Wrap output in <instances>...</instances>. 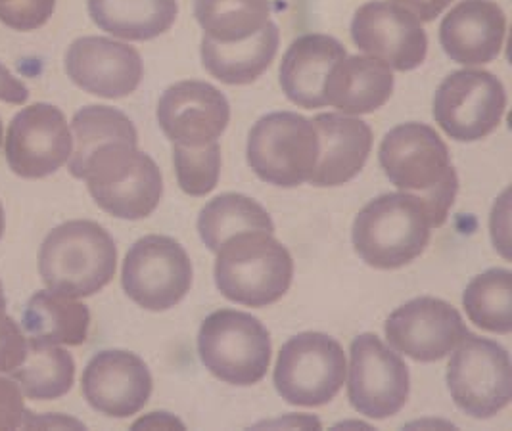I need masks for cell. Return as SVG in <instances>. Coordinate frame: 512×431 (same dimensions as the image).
<instances>
[{
    "instance_id": "1",
    "label": "cell",
    "mask_w": 512,
    "mask_h": 431,
    "mask_svg": "<svg viewBox=\"0 0 512 431\" xmlns=\"http://www.w3.org/2000/svg\"><path fill=\"white\" fill-rule=\"evenodd\" d=\"M378 159L394 186L422 200L432 228L442 227L459 192V177L442 137L424 123L397 125L382 140Z\"/></svg>"
},
{
    "instance_id": "2",
    "label": "cell",
    "mask_w": 512,
    "mask_h": 431,
    "mask_svg": "<svg viewBox=\"0 0 512 431\" xmlns=\"http://www.w3.org/2000/svg\"><path fill=\"white\" fill-rule=\"evenodd\" d=\"M133 142H108L96 148L75 171V179L87 182L94 202L108 215L140 221L150 217L162 202L160 167Z\"/></svg>"
},
{
    "instance_id": "3",
    "label": "cell",
    "mask_w": 512,
    "mask_h": 431,
    "mask_svg": "<svg viewBox=\"0 0 512 431\" xmlns=\"http://www.w3.org/2000/svg\"><path fill=\"white\" fill-rule=\"evenodd\" d=\"M432 221L422 200L394 192L374 198L353 221L357 255L374 269L394 271L413 263L428 248Z\"/></svg>"
},
{
    "instance_id": "4",
    "label": "cell",
    "mask_w": 512,
    "mask_h": 431,
    "mask_svg": "<svg viewBox=\"0 0 512 431\" xmlns=\"http://www.w3.org/2000/svg\"><path fill=\"white\" fill-rule=\"evenodd\" d=\"M116 267V242L94 221H68L50 230L39 250L43 282L50 290L75 299L106 288Z\"/></svg>"
},
{
    "instance_id": "5",
    "label": "cell",
    "mask_w": 512,
    "mask_h": 431,
    "mask_svg": "<svg viewBox=\"0 0 512 431\" xmlns=\"http://www.w3.org/2000/svg\"><path fill=\"white\" fill-rule=\"evenodd\" d=\"M294 261L269 232H242L229 238L215 261V284L229 301L269 307L292 286Z\"/></svg>"
},
{
    "instance_id": "6",
    "label": "cell",
    "mask_w": 512,
    "mask_h": 431,
    "mask_svg": "<svg viewBox=\"0 0 512 431\" xmlns=\"http://www.w3.org/2000/svg\"><path fill=\"white\" fill-rule=\"evenodd\" d=\"M271 351L267 328L248 313L221 309L200 326V361L225 384H259L271 366Z\"/></svg>"
},
{
    "instance_id": "7",
    "label": "cell",
    "mask_w": 512,
    "mask_h": 431,
    "mask_svg": "<svg viewBox=\"0 0 512 431\" xmlns=\"http://www.w3.org/2000/svg\"><path fill=\"white\" fill-rule=\"evenodd\" d=\"M248 165L257 177L279 188L309 182L319 159V135L311 119L275 112L257 121L248 137Z\"/></svg>"
},
{
    "instance_id": "8",
    "label": "cell",
    "mask_w": 512,
    "mask_h": 431,
    "mask_svg": "<svg viewBox=\"0 0 512 431\" xmlns=\"http://www.w3.org/2000/svg\"><path fill=\"white\" fill-rule=\"evenodd\" d=\"M344 347L321 332H305L286 341L275 366V387L294 407H323L346 382Z\"/></svg>"
},
{
    "instance_id": "9",
    "label": "cell",
    "mask_w": 512,
    "mask_h": 431,
    "mask_svg": "<svg viewBox=\"0 0 512 431\" xmlns=\"http://www.w3.org/2000/svg\"><path fill=\"white\" fill-rule=\"evenodd\" d=\"M447 366V387L459 409L486 420L511 405L512 364L497 341L468 334Z\"/></svg>"
},
{
    "instance_id": "10",
    "label": "cell",
    "mask_w": 512,
    "mask_h": 431,
    "mask_svg": "<svg viewBox=\"0 0 512 431\" xmlns=\"http://www.w3.org/2000/svg\"><path fill=\"white\" fill-rule=\"evenodd\" d=\"M121 286L129 299L146 311L173 309L192 286L190 257L169 236H144L125 255Z\"/></svg>"
},
{
    "instance_id": "11",
    "label": "cell",
    "mask_w": 512,
    "mask_h": 431,
    "mask_svg": "<svg viewBox=\"0 0 512 431\" xmlns=\"http://www.w3.org/2000/svg\"><path fill=\"white\" fill-rule=\"evenodd\" d=\"M507 110L503 83L484 69L447 75L434 96V119L447 137L476 142L491 135Z\"/></svg>"
},
{
    "instance_id": "12",
    "label": "cell",
    "mask_w": 512,
    "mask_h": 431,
    "mask_svg": "<svg viewBox=\"0 0 512 431\" xmlns=\"http://www.w3.org/2000/svg\"><path fill=\"white\" fill-rule=\"evenodd\" d=\"M350 357L351 407L374 420L396 416L409 399V366L374 334L351 341Z\"/></svg>"
},
{
    "instance_id": "13",
    "label": "cell",
    "mask_w": 512,
    "mask_h": 431,
    "mask_svg": "<svg viewBox=\"0 0 512 431\" xmlns=\"http://www.w3.org/2000/svg\"><path fill=\"white\" fill-rule=\"evenodd\" d=\"M73 137L66 115L52 104H31L16 115L6 135V161L22 179H45L70 159Z\"/></svg>"
},
{
    "instance_id": "14",
    "label": "cell",
    "mask_w": 512,
    "mask_h": 431,
    "mask_svg": "<svg viewBox=\"0 0 512 431\" xmlns=\"http://www.w3.org/2000/svg\"><path fill=\"white\" fill-rule=\"evenodd\" d=\"M390 345L417 363L447 357L470 334L461 313L438 297H417L386 320Z\"/></svg>"
},
{
    "instance_id": "15",
    "label": "cell",
    "mask_w": 512,
    "mask_h": 431,
    "mask_svg": "<svg viewBox=\"0 0 512 431\" xmlns=\"http://www.w3.org/2000/svg\"><path fill=\"white\" fill-rule=\"evenodd\" d=\"M351 39L359 50L396 71H413L428 54L422 23L392 2L363 4L351 22Z\"/></svg>"
},
{
    "instance_id": "16",
    "label": "cell",
    "mask_w": 512,
    "mask_h": 431,
    "mask_svg": "<svg viewBox=\"0 0 512 431\" xmlns=\"http://www.w3.org/2000/svg\"><path fill=\"white\" fill-rule=\"evenodd\" d=\"M158 123L173 144L202 148L219 142L231 121V106L223 92L204 81H181L163 92Z\"/></svg>"
},
{
    "instance_id": "17",
    "label": "cell",
    "mask_w": 512,
    "mask_h": 431,
    "mask_svg": "<svg viewBox=\"0 0 512 431\" xmlns=\"http://www.w3.org/2000/svg\"><path fill=\"white\" fill-rule=\"evenodd\" d=\"M83 395L96 412L129 418L146 407L152 395V374L139 355L108 349L96 353L83 372Z\"/></svg>"
},
{
    "instance_id": "18",
    "label": "cell",
    "mask_w": 512,
    "mask_h": 431,
    "mask_svg": "<svg viewBox=\"0 0 512 431\" xmlns=\"http://www.w3.org/2000/svg\"><path fill=\"white\" fill-rule=\"evenodd\" d=\"M71 81L100 98H125L139 89L144 66L139 50L108 37H81L66 54Z\"/></svg>"
},
{
    "instance_id": "19",
    "label": "cell",
    "mask_w": 512,
    "mask_h": 431,
    "mask_svg": "<svg viewBox=\"0 0 512 431\" xmlns=\"http://www.w3.org/2000/svg\"><path fill=\"white\" fill-rule=\"evenodd\" d=\"M505 35L507 16L493 0H461L440 25L443 52L463 66L493 62L503 50Z\"/></svg>"
},
{
    "instance_id": "20",
    "label": "cell",
    "mask_w": 512,
    "mask_h": 431,
    "mask_svg": "<svg viewBox=\"0 0 512 431\" xmlns=\"http://www.w3.org/2000/svg\"><path fill=\"white\" fill-rule=\"evenodd\" d=\"M311 121L319 135V159L309 182L326 188L353 181L371 156V127L346 114H319Z\"/></svg>"
},
{
    "instance_id": "21",
    "label": "cell",
    "mask_w": 512,
    "mask_h": 431,
    "mask_svg": "<svg viewBox=\"0 0 512 431\" xmlns=\"http://www.w3.org/2000/svg\"><path fill=\"white\" fill-rule=\"evenodd\" d=\"M346 46L334 37L311 33L296 39L280 64V87L286 98L305 110L325 108V83L330 69L346 58Z\"/></svg>"
},
{
    "instance_id": "22",
    "label": "cell",
    "mask_w": 512,
    "mask_h": 431,
    "mask_svg": "<svg viewBox=\"0 0 512 431\" xmlns=\"http://www.w3.org/2000/svg\"><path fill=\"white\" fill-rule=\"evenodd\" d=\"M394 92V73L371 56H346L330 69L325 83L326 106L346 115L373 114Z\"/></svg>"
},
{
    "instance_id": "23",
    "label": "cell",
    "mask_w": 512,
    "mask_h": 431,
    "mask_svg": "<svg viewBox=\"0 0 512 431\" xmlns=\"http://www.w3.org/2000/svg\"><path fill=\"white\" fill-rule=\"evenodd\" d=\"M280 31L277 23L269 22L257 35L242 43L221 45L202 39V64L211 77L225 85H250L273 64L279 52Z\"/></svg>"
},
{
    "instance_id": "24",
    "label": "cell",
    "mask_w": 512,
    "mask_h": 431,
    "mask_svg": "<svg viewBox=\"0 0 512 431\" xmlns=\"http://www.w3.org/2000/svg\"><path fill=\"white\" fill-rule=\"evenodd\" d=\"M29 341L41 345H81L89 336V307L60 292H37L22 317Z\"/></svg>"
},
{
    "instance_id": "25",
    "label": "cell",
    "mask_w": 512,
    "mask_h": 431,
    "mask_svg": "<svg viewBox=\"0 0 512 431\" xmlns=\"http://www.w3.org/2000/svg\"><path fill=\"white\" fill-rule=\"evenodd\" d=\"M93 22L125 41H152L167 33L179 14L177 0H89Z\"/></svg>"
},
{
    "instance_id": "26",
    "label": "cell",
    "mask_w": 512,
    "mask_h": 431,
    "mask_svg": "<svg viewBox=\"0 0 512 431\" xmlns=\"http://www.w3.org/2000/svg\"><path fill=\"white\" fill-rule=\"evenodd\" d=\"M198 232L208 250H217L242 232H275L267 209L244 194H221L200 211Z\"/></svg>"
},
{
    "instance_id": "27",
    "label": "cell",
    "mask_w": 512,
    "mask_h": 431,
    "mask_svg": "<svg viewBox=\"0 0 512 431\" xmlns=\"http://www.w3.org/2000/svg\"><path fill=\"white\" fill-rule=\"evenodd\" d=\"M196 22L204 37L221 45L252 39L271 22L269 0H196Z\"/></svg>"
},
{
    "instance_id": "28",
    "label": "cell",
    "mask_w": 512,
    "mask_h": 431,
    "mask_svg": "<svg viewBox=\"0 0 512 431\" xmlns=\"http://www.w3.org/2000/svg\"><path fill=\"white\" fill-rule=\"evenodd\" d=\"M22 393L35 401H54L70 393L75 363L66 349L27 341L24 363L12 372Z\"/></svg>"
},
{
    "instance_id": "29",
    "label": "cell",
    "mask_w": 512,
    "mask_h": 431,
    "mask_svg": "<svg viewBox=\"0 0 512 431\" xmlns=\"http://www.w3.org/2000/svg\"><path fill=\"white\" fill-rule=\"evenodd\" d=\"M468 318L486 332L511 334L512 273L509 269H489L470 280L463 295Z\"/></svg>"
},
{
    "instance_id": "30",
    "label": "cell",
    "mask_w": 512,
    "mask_h": 431,
    "mask_svg": "<svg viewBox=\"0 0 512 431\" xmlns=\"http://www.w3.org/2000/svg\"><path fill=\"white\" fill-rule=\"evenodd\" d=\"M71 131L75 140V150L70 156L71 177L96 148L108 142L139 144V133L133 121L123 112L108 106L81 108L77 114L73 115Z\"/></svg>"
},
{
    "instance_id": "31",
    "label": "cell",
    "mask_w": 512,
    "mask_h": 431,
    "mask_svg": "<svg viewBox=\"0 0 512 431\" xmlns=\"http://www.w3.org/2000/svg\"><path fill=\"white\" fill-rule=\"evenodd\" d=\"M173 163L177 182L185 194L192 198L208 196L215 190L221 175V146L219 142L202 148L173 144Z\"/></svg>"
},
{
    "instance_id": "32",
    "label": "cell",
    "mask_w": 512,
    "mask_h": 431,
    "mask_svg": "<svg viewBox=\"0 0 512 431\" xmlns=\"http://www.w3.org/2000/svg\"><path fill=\"white\" fill-rule=\"evenodd\" d=\"M56 0H6L0 2V22L16 31H35L54 14Z\"/></svg>"
},
{
    "instance_id": "33",
    "label": "cell",
    "mask_w": 512,
    "mask_h": 431,
    "mask_svg": "<svg viewBox=\"0 0 512 431\" xmlns=\"http://www.w3.org/2000/svg\"><path fill=\"white\" fill-rule=\"evenodd\" d=\"M27 355V340L14 318L0 317V372L12 374Z\"/></svg>"
},
{
    "instance_id": "34",
    "label": "cell",
    "mask_w": 512,
    "mask_h": 431,
    "mask_svg": "<svg viewBox=\"0 0 512 431\" xmlns=\"http://www.w3.org/2000/svg\"><path fill=\"white\" fill-rule=\"evenodd\" d=\"M24 393L14 380L0 378V430H18L24 426Z\"/></svg>"
},
{
    "instance_id": "35",
    "label": "cell",
    "mask_w": 512,
    "mask_h": 431,
    "mask_svg": "<svg viewBox=\"0 0 512 431\" xmlns=\"http://www.w3.org/2000/svg\"><path fill=\"white\" fill-rule=\"evenodd\" d=\"M453 0H392L399 8L415 16L420 23L434 22Z\"/></svg>"
},
{
    "instance_id": "36",
    "label": "cell",
    "mask_w": 512,
    "mask_h": 431,
    "mask_svg": "<svg viewBox=\"0 0 512 431\" xmlns=\"http://www.w3.org/2000/svg\"><path fill=\"white\" fill-rule=\"evenodd\" d=\"M29 91L20 79H16L6 66L0 64V100L6 104H25Z\"/></svg>"
},
{
    "instance_id": "37",
    "label": "cell",
    "mask_w": 512,
    "mask_h": 431,
    "mask_svg": "<svg viewBox=\"0 0 512 431\" xmlns=\"http://www.w3.org/2000/svg\"><path fill=\"white\" fill-rule=\"evenodd\" d=\"M6 311V297H4V290H2V284H0V317L4 315Z\"/></svg>"
},
{
    "instance_id": "38",
    "label": "cell",
    "mask_w": 512,
    "mask_h": 431,
    "mask_svg": "<svg viewBox=\"0 0 512 431\" xmlns=\"http://www.w3.org/2000/svg\"><path fill=\"white\" fill-rule=\"evenodd\" d=\"M4 227H6V219H4V207L0 204V238L4 234Z\"/></svg>"
},
{
    "instance_id": "39",
    "label": "cell",
    "mask_w": 512,
    "mask_h": 431,
    "mask_svg": "<svg viewBox=\"0 0 512 431\" xmlns=\"http://www.w3.org/2000/svg\"><path fill=\"white\" fill-rule=\"evenodd\" d=\"M0 144H2V123H0Z\"/></svg>"
},
{
    "instance_id": "40",
    "label": "cell",
    "mask_w": 512,
    "mask_h": 431,
    "mask_svg": "<svg viewBox=\"0 0 512 431\" xmlns=\"http://www.w3.org/2000/svg\"><path fill=\"white\" fill-rule=\"evenodd\" d=\"M0 2H6V0H0Z\"/></svg>"
}]
</instances>
